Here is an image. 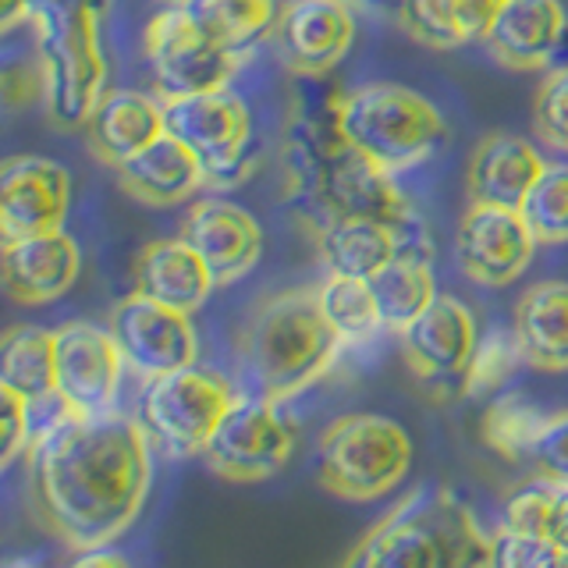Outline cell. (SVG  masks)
I'll use <instances>...</instances> for the list:
<instances>
[{"label":"cell","instance_id":"cell-1","mask_svg":"<svg viewBox=\"0 0 568 568\" xmlns=\"http://www.w3.org/2000/svg\"><path fill=\"white\" fill-rule=\"evenodd\" d=\"M26 455L36 519L75 550L114 544L150 494V437L139 419L114 408L68 413Z\"/></svg>","mask_w":568,"mask_h":568},{"label":"cell","instance_id":"cell-2","mask_svg":"<svg viewBox=\"0 0 568 568\" xmlns=\"http://www.w3.org/2000/svg\"><path fill=\"white\" fill-rule=\"evenodd\" d=\"M288 189L316 217V227L342 217H366L416 235V210L395 178L377 160L348 146L334 121V103L313 121H302L288 146Z\"/></svg>","mask_w":568,"mask_h":568},{"label":"cell","instance_id":"cell-3","mask_svg":"<svg viewBox=\"0 0 568 568\" xmlns=\"http://www.w3.org/2000/svg\"><path fill=\"white\" fill-rule=\"evenodd\" d=\"M348 568H476L490 537L444 487H416L345 555Z\"/></svg>","mask_w":568,"mask_h":568},{"label":"cell","instance_id":"cell-4","mask_svg":"<svg viewBox=\"0 0 568 568\" xmlns=\"http://www.w3.org/2000/svg\"><path fill=\"white\" fill-rule=\"evenodd\" d=\"M242 366L256 395L288 402L334 366L342 337L327 324L316 288L266 298L242 331Z\"/></svg>","mask_w":568,"mask_h":568},{"label":"cell","instance_id":"cell-5","mask_svg":"<svg viewBox=\"0 0 568 568\" xmlns=\"http://www.w3.org/2000/svg\"><path fill=\"white\" fill-rule=\"evenodd\" d=\"M103 0L53 4L43 0L32 14L36 64L43 71L47 114L58 129H85L106 93V58L100 47Z\"/></svg>","mask_w":568,"mask_h":568},{"label":"cell","instance_id":"cell-6","mask_svg":"<svg viewBox=\"0 0 568 568\" xmlns=\"http://www.w3.org/2000/svg\"><path fill=\"white\" fill-rule=\"evenodd\" d=\"M334 121L348 146L390 174L426 164L448 142V124L437 106L395 82L355 85L334 97Z\"/></svg>","mask_w":568,"mask_h":568},{"label":"cell","instance_id":"cell-7","mask_svg":"<svg viewBox=\"0 0 568 568\" xmlns=\"http://www.w3.org/2000/svg\"><path fill=\"white\" fill-rule=\"evenodd\" d=\"M413 466V440L395 419L355 413L334 419L316 444V479L345 501H373L395 490Z\"/></svg>","mask_w":568,"mask_h":568},{"label":"cell","instance_id":"cell-8","mask_svg":"<svg viewBox=\"0 0 568 568\" xmlns=\"http://www.w3.org/2000/svg\"><path fill=\"white\" fill-rule=\"evenodd\" d=\"M235 398L239 395L227 377L192 363L146 384L139 402V423L164 455L192 458L206 452L213 430Z\"/></svg>","mask_w":568,"mask_h":568},{"label":"cell","instance_id":"cell-9","mask_svg":"<svg viewBox=\"0 0 568 568\" xmlns=\"http://www.w3.org/2000/svg\"><path fill=\"white\" fill-rule=\"evenodd\" d=\"M142 47H146V64L160 97L227 89L242 68V53L213 40L178 0L150 18L146 32H142Z\"/></svg>","mask_w":568,"mask_h":568},{"label":"cell","instance_id":"cell-10","mask_svg":"<svg viewBox=\"0 0 568 568\" xmlns=\"http://www.w3.org/2000/svg\"><path fill=\"white\" fill-rule=\"evenodd\" d=\"M298 444L295 419L277 398L248 395L235 398L227 416L206 444V466L227 484H260L277 476L292 462Z\"/></svg>","mask_w":568,"mask_h":568},{"label":"cell","instance_id":"cell-11","mask_svg":"<svg viewBox=\"0 0 568 568\" xmlns=\"http://www.w3.org/2000/svg\"><path fill=\"white\" fill-rule=\"evenodd\" d=\"M164 129L200 156L210 185H231V171L245 164L253 118L231 89L192 97H160Z\"/></svg>","mask_w":568,"mask_h":568},{"label":"cell","instance_id":"cell-12","mask_svg":"<svg viewBox=\"0 0 568 568\" xmlns=\"http://www.w3.org/2000/svg\"><path fill=\"white\" fill-rule=\"evenodd\" d=\"M124 366L111 327L71 320L53 331V390L75 416L111 413Z\"/></svg>","mask_w":568,"mask_h":568},{"label":"cell","instance_id":"cell-13","mask_svg":"<svg viewBox=\"0 0 568 568\" xmlns=\"http://www.w3.org/2000/svg\"><path fill=\"white\" fill-rule=\"evenodd\" d=\"M111 331L129 369L146 381L192 366L200 355L189 313H178L142 292H132L118 302L111 313Z\"/></svg>","mask_w":568,"mask_h":568},{"label":"cell","instance_id":"cell-14","mask_svg":"<svg viewBox=\"0 0 568 568\" xmlns=\"http://www.w3.org/2000/svg\"><path fill=\"white\" fill-rule=\"evenodd\" d=\"M537 245L540 242L532 239L519 210L469 203L458 224L455 253L466 277L487 284V288H505V284L523 277Z\"/></svg>","mask_w":568,"mask_h":568},{"label":"cell","instance_id":"cell-15","mask_svg":"<svg viewBox=\"0 0 568 568\" xmlns=\"http://www.w3.org/2000/svg\"><path fill=\"white\" fill-rule=\"evenodd\" d=\"M271 40L288 71L302 79H324L352 50V4L345 0H288L277 14Z\"/></svg>","mask_w":568,"mask_h":568},{"label":"cell","instance_id":"cell-16","mask_svg":"<svg viewBox=\"0 0 568 568\" xmlns=\"http://www.w3.org/2000/svg\"><path fill=\"white\" fill-rule=\"evenodd\" d=\"M71 206V178L47 156H11L0 171V235L4 242L61 227Z\"/></svg>","mask_w":568,"mask_h":568},{"label":"cell","instance_id":"cell-17","mask_svg":"<svg viewBox=\"0 0 568 568\" xmlns=\"http://www.w3.org/2000/svg\"><path fill=\"white\" fill-rule=\"evenodd\" d=\"M398 348L423 381L462 377L479 348L476 316L458 298L437 295L416 320H408L398 331Z\"/></svg>","mask_w":568,"mask_h":568},{"label":"cell","instance_id":"cell-18","mask_svg":"<svg viewBox=\"0 0 568 568\" xmlns=\"http://www.w3.org/2000/svg\"><path fill=\"white\" fill-rule=\"evenodd\" d=\"M182 239L206 260L217 284H235L263 256V227L231 200H195L182 221Z\"/></svg>","mask_w":568,"mask_h":568},{"label":"cell","instance_id":"cell-19","mask_svg":"<svg viewBox=\"0 0 568 568\" xmlns=\"http://www.w3.org/2000/svg\"><path fill=\"white\" fill-rule=\"evenodd\" d=\"M82 274V253L64 227L4 242V288L18 306H43L71 292Z\"/></svg>","mask_w":568,"mask_h":568},{"label":"cell","instance_id":"cell-20","mask_svg":"<svg viewBox=\"0 0 568 568\" xmlns=\"http://www.w3.org/2000/svg\"><path fill=\"white\" fill-rule=\"evenodd\" d=\"M568 36L561 0H505L484 36L487 50L505 68L537 71L555 61Z\"/></svg>","mask_w":568,"mask_h":568},{"label":"cell","instance_id":"cell-21","mask_svg":"<svg viewBox=\"0 0 568 568\" xmlns=\"http://www.w3.org/2000/svg\"><path fill=\"white\" fill-rule=\"evenodd\" d=\"M164 132V103L139 89H106L85 121V146L103 168H121Z\"/></svg>","mask_w":568,"mask_h":568},{"label":"cell","instance_id":"cell-22","mask_svg":"<svg viewBox=\"0 0 568 568\" xmlns=\"http://www.w3.org/2000/svg\"><path fill=\"white\" fill-rule=\"evenodd\" d=\"M544 168L547 160L532 142L511 132H490L479 139L469 160V200L519 210Z\"/></svg>","mask_w":568,"mask_h":568},{"label":"cell","instance_id":"cell-23","mask_svg":"<svg viewBox=\"0 0 568 568\" xmlns=\"http://www.w3.org/2000/svg\"><path fill=\"white\" fill-rule=\"evenodd\" d=\"M114 174H118V185L142 206L185 203L203 185H210L200 156L168 132L156 142H150L142 153H135L132 160H124L121 168H114Z\"/></svg>","mask_w":568,"mask_h":568},{"label":"cell","instance_id":"cell-24","mask_svg":"<svg viewBox=\"0 0 568 568\" xmlns=\"http://www.w3.org/2000/svg\"><path fill=\"white\" fill-rule=\"evenodd\" d=\"M213 288H217V281H213L206 260L182 235L142 245L135 260V292L192 316L203 310Z\"/></svg>","mask_w":568,"mask_h":568},{"label":"cell","instance_id":"cell-25","mask_svg":"<svg viewBox=\"0 0 568 568\" xmlns=\"http://www.w3.org/2000/svg\"><path fill=\"white\" fill-rule=\"evenodd\" d=\"M529 366L544 373L568 369V281H540L519 298L511 320Z\"/></svg>","mask_w":568,"mask_h":568},{"label":"cell","instance_id":"cell-26","mask_svg":"<svg viewBox=\"0 0 568 568\" xmlns=\"http://www.w3.org/2000/svg\"><path fill=\"white\" fill-rule=\"evenodd\" d=\"M402 231L384 221L342 217L316 227V253L331 274L369 281L387 260L402 253Z\"/></svg>","mask_w":568,"mask_h":568},{"label":"cell","instance_id":"cell-27","mask_svg":"<svg viewBox=\"0 0 568 568\" xmlns=\"http://www.w3.org/2000/svg\"><path fill=\"white\" fill-rule=\"evenodd\" d=\"M369 288L381 306L384 327L390 331H402L408 320H416L437 298L430 263L419 253H405V248L369 277Z\"/></svg>","mask_w":568,"mask_h":568},{"label":"cell","instance_id":"cell-28","mask_svg":"<svg viewBox=\"0 0 568 568\" xmlns=\"http://www.w3.org/2000/svg\"><path fill=\"white\" fill-rule=\"evenodd\" d=\"M178 4H182L213 40L239 53L266 40L281 14L277 0H178Z\"/></svg>","mask_w":568,"mask_h":568},{"label":"cell","instance_id":"cell-29","mask_svg":"<svg viewBox=\"0 0 568 568\" xmlns=\"http://www.w3.org/2000/svg\"><path fill=\"white\" fill-rule=\"evenodd\" d=\"M0 387L18 390L26 402L53 395V331L11 327L0 345Z\"/></svg>","mask_w":568,"mask_h":568},{"label":"cell","instance_id":"cell-30","mask_svg":"<svg viewBox=\"0 0 568 568\" xmlns=\"http://www.w3.org/2000/svg\"><path fill=\"white\" fill-rule=\"evenodd\" d=\"M316 302H320V310H324L327 324L334 327V334L342 337V345H363L384 327L381 306H377V298H373L366 277L331 274L316 288Z\"/></svg>","mask_w":568,"mask_h":568},{"label":"cell","instance_id":"cell-31","mask_svg":"<svg viewBox=\"0 0 568 568\" xmlns=\"http://www.w3.org/2000/svg\"><path fill=\"white\" fill-rule=\"evenodd\" d=\"M519 213L540 245L568 242V164H547Z\"/></svg>","mask_w":568,"mask_h":568},{"label":"cell","instance_id":"cell-32","mask_svg":"<svg viewBox=\"0 0 568 568\" xmlns=\"http://www.w3.org/2000/svg\"><path fill=\"white\" fill-rule=\"evenodd\" d=\"M544 423H547V416L540 408H532L519 395L497 398L484 416V440L494 452H501L505 458H523L532 452Z\"/></svg>","mask_w":568,"mask_h":568},{"label":"cell","instance_id":"cell-33","mask_svg":"<svg viewBox=\"0 0 568 568\" xmlns=\"http://www.w3.org/2000/svg\"><path fill=\"white\" fill-rule=\"evenodd\" d=\"M398 22L413 40L434 50H455L462 43H469L458 0H402Z\"/></svg>","mask_w":568,"mask_h":568},{"label":"cell","instance_id":"cell-34","mask_svg":"<svg viewBox=\"0 0 568 568\" xmlns=\"http://www.w3.org/2000/svg\"><path fill=\"white\" fill-rule=\"evenodd\" d=\"M519 363H526V355L519 342H515V334H511V342L508 337L479 342L469 369L462 373V395H490L494 387H501L511 377Z\"/></svg>","mask_w":568,"mask_h":568},{"label":"cell","instance_id":"cell-35","mask_svg":"<svg viewBox=\"0 0 568 568\" xmlns=\"http://www.w3.org/2000/svg\"><path fill=\"white\" fill-rule=\"evenodd\" d=\"M490 565L494 568H555L568 561L547 537H532V532L501 526L490 537Z\"/></svg>","mask_w":568,"mask_h":568},{"label":"cell","instance_id":"cell-36","mask_svg":"<svg viewBox=\"0 0 568 568\" xmlns=\"http://www.w3.org/2000/svg\"><path fill=\"white\" fill-rule=\"evenodd\" d=\"M532 121L547 146L568 153V68L550 71L540 82L537 100H532Z\"/></svg>","mask_w":568,"mask_h":568},{"label":"cell","instance_id":"cell-37","mask_svg":"<svg viewBox=\"0 0 568 568\" xmlns=\"http://www.w3.org/2000/svg\"><path fill=\"white\" fill-rule=\"evenodd\" d=\"M550 501H555V479L523 487L519 494H511V501L505 505L501 526L519 529V532H532V537H547Z\"/></svg>","mask_w":568,"mask_h":568},{"label":"cell","instance_id":"cell-38","mask_svg":"<svg viewBox=\"0 0 568 568\" xmlns=\"http://www.w3.org/2000/svg\"><path fill=\"white\" fill-rule=\"evenodd\" d=\"M529 458L537 462V469L544 479H555V484H568V413L547 416L544 430L532 444Z\"/></svg>","mask_w":568,"mask_h":568},{"label":"cell","instance_id":"cell-39","mask_svg":"<svg viewBox=\"0 0 568 568\" xmlns=\"http://www.w3.org/2000/svg\"><path fill=\"white\" fill-rule=\"evenodd\" d=\"M0 426H4V452H0V466H11V462L22 452H29V444H32L29 402L11 387H0Z\"/></svg>","mask_w":568,"mask_h":568},{"label":"cell","instance_id":"cell-40","mask_svg":"<svg viewBox=\"0 0 568 568\" xmlns=\"http://www.w3.org/2000/svg\"><path fill=\"white\" fill-rule=\"evenodd\" d=\"M547 540L555 544L568 561V484H555V501H550Z\"/></svg>","mask_w":568,"mask_h":568},{"label":"cell","instance_id":"cell-41","mask_svg":"<svg viewBox=\"0 0 568 568\" xmlns=\"http://www.w3.org/2000/svg\"><path fill=\"white\" fill-rule=\"evenodd\" d=\"M40 4L43 0H0V29L14 32L22 22H32V14Z\"/></svg>","mask_w":568,"mask_h":568},{"label":"cell","instance_id":"cell-42","mask_svg":"<svg viewBox=\"0 0 568 568\" xmlns=\"http://www.w3.org/2000/svg\"><path fill=\"white\" fill-rule=\"evenodd\" d=\"M71 565H124L121 555H114V550H100V547H89V550H79L75 558H71Z\"/></svg>","mask_w":568,"mask_h":568},{"label":"cell","instance_id":"cell-43","mask_svg":"<svg viewBox=\"0 0 568 568\" xmlns=\"http://www.w3.org/2000/svg\"><path fill=\"white\" fill-rule=\"evenodd\" d=\"M352 8H366V11H377V14H402V0H345Z\"/></svg>","mask_w":568,"mask_h":568},{"label":"cell","instance_id":"cell-44","mask_svg":"<svg viewBox=\"0 0 568 568\" xmlns=\"http://www.w3.org/2000/svg\"><path fill=\"white\" fill-rule=\"evenodd\" d=\"M53 4H89V0H53Z\"/></svg>","mask_w":568,"mask_h":568}]
</instances>
